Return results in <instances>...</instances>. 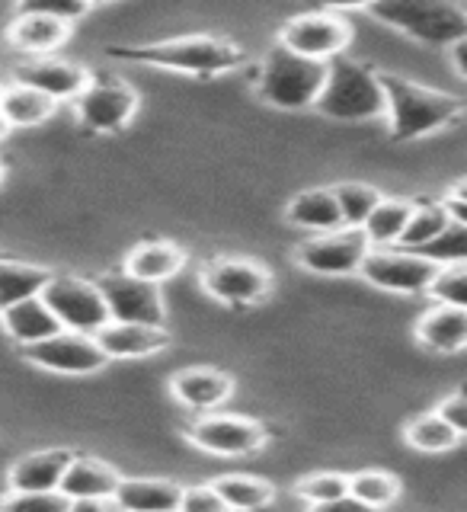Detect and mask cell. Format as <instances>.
I'll return each mask as SVG.
<instances>
[{
	"label": "cell",
	"mask_w": 467,
	"mask_h": 512,
	"mask_svg": "<svg viewBox=\"0 0 467 512\" xmlns=\"http://www.w3.org/2000/svg\"><path fill=\"white\" fill-rule=\"evenodd\" d=\"M384 90V116L391 122V135L397 141L423 138L436 128L455 122L461 116L464 103L452 93L429 90L423 84H413L407 77L378 74Z\"/></svg>",
	"instance_id": "cell-1"
},
{
	"label": "cell",
	"mask_w": 467,
	"mask_h": 512,
	"mask_svg": "<svg viewBox=\"0 0 467 512\" xmlns=\"http://www.w3.org/2000/svg\"><path fill=\"white\" fill-rule=\"evenodd\" d=\"M314 109L340 122H362V119L384 116V90L378 71L346 55L330 58L324 90H320Z\"/></svg>",
	"instance_id": "cell-2"
},
{
	"label": "cell",
	"mask_w": 467,
	"mask_h": 512,
	"mask_svg": "<svg viewBox=\"0 0 467 512\" xmlns=\"http://www.w3.org/2000/svg\"><path fill=\"white\" fill-rule=\"evenodd\" d=\"M112 55L125 61L154 64V68H170L183 74H224L244 64V52L237 45L212 39V36H186L154 45H135V48H112Z\"/></svg>",
	"instance_id": "cell-3"
},
{
	"label": "cell",
	"mask_w": 467,
	"mask_h": 512,
	"mask_svg": "<svg viewBox=\"0 0 467 512\" xmlns=\"http://www.w3.org/2000/svg\"><path fill=\"white\" fill-rule=\"evenodd\" d=\"M365 13L426 45H455L467 39V13L448 0H384L368 4Z\"/></svg>",
	"instance_id": "cell-4"
},
{
	"label": "cell",
	"mask_w": 467,
	"mask_h": 512,
	"mask_svg": "<svg viewBox=\"0 0 467 512\" xmlns=\"http://www.w3.org/2000/svg\"><path fill=\"white\" fill-rule=\"evenodd\" d=\"M256 77H260L256 80V90H260L266 103L279 109H308L317 103L320 90H324L327 64L301 58L295 52H288V48L276 45L266 55Z\"/></svg>",
	"instance_id": "cell-5"
},
{
	"label": "cell",
	"mask_w": 467,
	"mask_h": 512,
	"mask_svg": "<svg viewBox=\"0 0 467 512\" xmlns=\"http://www.w3.org/2000/svg\"><path fill=\"white\" fill-rule=\"evenodd\" d=\"M45 308L55 314L61 330L93 336L109 324L106 301L100 295L96 282L77 279V276H52L45 282L42 295Z\"/></svg>",
	"instance_id": "cell-6"
},
{
	"label": "cell",
	"mask_w": 467,
	"mask_h": 512,
	"mask_svg": "<svg viewBox=\"0 0 467 512\" xmlns=\"http://www.w3.org/2000/svg\"><path fill=\"white\" fill-rule=\"evenodd\" d=\"M96 288L106 301L112 324H141V327H164V298L160 285L132 279L128 272H109L96 279Z\"/></svg>",
	"instance_id": "cell-7"
},
{
	"label": "cell",
	"mask_w": 467,
	"mask_h": 512,
	"mask_svg": "<svg viewBox=\"0 0 467 512\" xmlns=\"http://www.w3.org/2000/svg\"><path fill=\"white\" fill-rule=\"evenodd\" d=\"M349 39H352L349 20L336 16L333 10H320V13H304V16H295V20H288L279 45L301 58L327 64L330 58L346 52Z\"/></svg>",
	"instance_id": "cell-8"
},
{
	"label": "cell",
	"mask_w": 467,
	"mask_h": 512,
	"mask_svg": "<svg viewBox=\"0 0 467 512\" xmlns=\"http://www.w3.org/2000/svg\"><path fill=\"white\" fill-rule=\"evenodd\" d=\"M362 279L372 282L375 288L397 295H420L436 279L439 266H432L423 256L400 247H384V250H368L359 266Z\"/></svg>",
	"instance_id": "cell-9"
},
{
	"label": "cell",
	"mask_w": 467,
	"mask_h": 512,
	"mask_svg": "<svg viewBox=\"0 0 467 512\" xmlns=\"http://www.w3.org/2000/svg\"><path fill=\"white\" fill-rule=\"evenodd\" d=\"M74 106L80 122L93 132H119L135 116L138 93L116 77H90Z\"/></svg>",
	"instance_id": "cell-10"
},
{
	"label": "cell",
	"mask_w": 467,
	"mask_h": 512,
	"mask_svg": "<svg viewBox=\"0 0 467 512\" xmlns=\"http://www.w3.org/2000/svg\"><path fill=\"white\" fill-rule=\"evenodd\" d=\"M368 250L372 247L359 228H340L304 240L298 247V263L317 276H352V272H359Z\"/></svg>",
	"instance_id": "cell-11"
},
{
	"label": "cell",
	"mask_w": 467,
	"mask_h": 512,
	"mask_svg": "<svg viewBox=\"0 0 467 512\" xmlns=\"http://www.w3.org/2000/svg\"><path fill=\"white\" fill-rule=\"evenodd\" d=\"M23 356L32 365L48 368V372H58V375H93L109 362L103 356V349L96 346L93 336L68 333V330L48 336V340H42V343L26 346Z\"/></svg>",
	"instance_id": "cell-12"
},
{
	"label": "cell",
	"mask_w": 467,
	"mask_h": 512,
	"mask_svg": "<svg viewBox=\"0 0 467 512\" xmlns=\"http://www.w3.org/2000/svg\"><path fill=\"white\" fill-rule=\"evenodd\" d=\"M189 442L199 445L208 455H253L266 445V429L244 416H202L192 423Z\"/></svg>",
	"instance_id": "cell-13"
},
{
	"label": "cell",
	"mask_w": 467,
	"mask_h": 512,
	"mask_svg": "<svg viewBox=\"0 0 467 512\" xmlns=\"http://www.w3.org/2000/svg\"><path fill=\"white\" fill-rule=\"evenodd\" d=\"M208 295L224 304H256L272 292V279L250 260H218L202 272Z\"/></svg>",
	"instance_id": "cell-14"
},
{
	"label": "cell",
	"mask_w": 467,
	"mask_h": 512,
	"mask_svg": "<svg viewBox=\"0 0 467 512\" xmlns=\"http://www.w3.org/2000/svg\"><path fill=\"white\" fill-rule=\"evenodd\" d=\"M90 74L71 61H58V58H42V61H29L23 68H16V84L29 87L42 93L45 100H77L80 90L87 87Z\"/></svg>",
	"instance_id": "cell-15"
},
{
	"label": "cell",
	"mask_w": 467,
	"mask_h": 512,
	"mask_svg": "<svg viewBox=\"0 0 467 512\" xmlns=\"http://www.w3.org/2000/svg\"><path fill=\"white\" fill-rule=\"evenodd\" d=\"M183 490L176 480L160 477H122L112 493V509L119 512H176L183 500Z\"/></svg>",
	"instance_id": "cell-16"
},
{
	"label": "cell",
	"mask_w": 467,
	"mask_h": 512,
	"mask_svg": "<svg viewBox=\"0 0 467 512\" xmlns=\"http://www.w3.org/2000/svg\"><path fill=\"white\" fill-rule=\"evenodd\" d=\"M96 346L106 359H144L170 346V333L164 327H141V324H109L93 333Z\"/></svg>",
	"instance_id": "cell-17"
},
{
	"label": "cell",
	"mask_w": 467,
	"mask_h": 512,
	"mask_svg": "<svg viewBox=\"0 0 467 512\" xmlns=\"http://www.w3.org/2000/svg\"><path fill=\"white\" fill-rule=\"evenodd\" d=\"M71 452L64 448H45V452H32L23 455L13 464L7 474V487L10 493H45V490H58L64 471L71 464Z\"/></svg>",
	"instance_id": "cell-18"
},
{
	"label": "cell",
	"mask_w": 467,
	"mask_h": 512,
	"mask_svg": "<svg viewBox=\"0 0 467 512\" xmlns=\"http://www.w3.org/2000/svg\"><path fill=\"white\" fill-rule=\"evenodd\" d=\"M119 474L109 464L96 458H71L68 471H64L58 490L68 496L71 503H109L112 493L119 487Z\"/></svg>",
	"instance_id": "cell-19"
},
{
	"label": "cell",
	"mask_w": 467,
	"mask_h": 512,
	"mask_svg": "<svg viewBox=\"0 0 467 512\" xmlns=\"http://www.w3.org/2000/svg\"><path fill=\"white\" fill-rule=\"evenodd\" d=\"M71 36V26L55 20V16L45 13H32L20 7V16L10 23L7 29V42L23 55H48L55 52L58 45H64Z\"/></svg>",
	"instance_id": "cell-20"
},
{
	"label": "cell",
	"mask_w": 467,
	"mask_h": 512,
	"mask_svg": "<svg viewBox=\"0 0 467 512\" xmlns=\"http://www.w3.org/2000/svg\"><path fill=\"white\" fill-rule=\"evenodd\" d=\"M173 394L189 410H215L234 394V381L215 368H189L173 378Z\"/></svg>",
	"instance_id": "cell-21"
},
{
	"label": "cell",
	"mask_w": 467,
	"mask_h": 512,
	"mask_svg": "<svg viewBox=\"0 0 467 512\" xmlns=\"http://www.w3.org/2000/svg\"><path fill=\"white\" fill-rule=\"evenodd\" d=\"M416 340L439 356H458L467 346V308H432L416 324Z\"/></svg>",
	"instance_id": "cell-22"
},
{
	"label": "cell",
	"mask_w": 467,
	"mask_h": 512,
	"mask_svg": "<svg viewBox=\"0 0 467 512\" xmlns=\"http://www.w3.org/2000/svg\"><path fill=\"white\" fill-rule=\"evenodd\" d=\"M0 324L10 333V340L20 343L23 349L61 333V324L55 320V314L45 308L42 298H26L20 304H13V308L0 311Z\"/></svg>",
	"instance_id": "cell-23"
},
{
	"label": "cell",
	"mask_w": 467,
	"mask_h": 512,
	"mask_svg": "<svg viewBox=\"0 0 467 512\" xmlns=\"http://www.w3.org/2000/svg\"><path fill=\"white\" fill-rule=\"evenodd\" d=\"M183 250L167 244V240H151V244H141L128 253L125 260V272L132 279H141V282H151V285H160L173 279L176 272L183 266Z\"/></svg>",
	"instance_id": "cell-24"
},
{
	"label": "cell",
	"mask_w": 467,
	"mask_h": 512,
	"mask_svg": "<svg viewBox=\"0 0 467 512\" xmlns=\"http://www.w3.org/2000/svg\"><path fill=\"white\" fill-rule=\"evenodd\" d=\"M413 208L416 205L410 199H381L372 208V215H368L365 224L359 228L365 234V240H368V247H372V250L397 247V240H400V234H404Z\"/></svg>",
	"instance_id": "cell-25"
},
{
	"label": "cell",
	"mask_w": 467,
	"mask_h": 512,
	"mask_svg": "<svg viewBox=\"0 0 467 512\" xmlns=\"http://www.w3.org/2000/svg\"><path fill=\"white\" fill-rule=\"evenodd\" d=\"M288 221L308 231H340L343 218L330 189H308L288 202Z\"/></svg>",
	"instance_id": "cell-26"
},
{
	"label": "cell",
	"mask_w": 467,
	"mask_h": 512,
	"mask_svg": "<svg viewBox=\"0 0 467 512\" xmlns=\"http://www.w3.org/2000/svg\"><path fill=\"white\" fill-rule=\"evenodd\" d=\"M48 279H52V272L42 266L16 263L0 256V311H7L26 298H39Z\"/></svg>",
	"instance_id": "cell-27"
},
{
	"label": "cell",
	"mask_w": 467,
	"mask_h": 512,
	"mask_svg": "<svg viewBox=\"0 0 467 512\" xmlns=\"http://www.w3.org/2000/svg\"><path fill=\"white\" fill-rule=\"evenodd\" d=\"M212 487L218 493V500L228 506L231 512H256L272 503V484L260 477H247V474H224L212 480Z\"/></svg>",
	"instance_id": "cell-28"
},
{
	"label": "cell",
	"mask_w": 467,
	"mask_h": 512,
	"mask_svg": "<svg viewBox=\"0 0 467 512\" xmlns=\"http://www.w3.org/2000/svg\"><path fill=\"white\" fill-rule=\"evenodd\" d=\"M55 103L45 100L42 93L29 90V87H10L0 96V116L10 128H32V125H42L52 119Z\"/></svg>",
	"instance_id": "cell-29"
},
{
	"label": "cell",
	"mask_w": 467,
	"mask_h": 512,
	"mask_svg": "<svg viewBox=\"0 0 467 512\" xmlns=\"http://www.w3.org/2000/svg\"><path fill=\"white\" fill-rule=\"evenodd\" d=\"M330 192L336 199V208H340L343 228H362L365 218L372 215V208L384 199L381 192L368 183H340Z\"/></svg>",
	"instance_id": "cell-30"
},
{
	"label": "cell",
	"mask_w": 467,
	"mask_h": 512,
	"mask_svg": "<svg viewBox=\"0 0 467 512\" xmlns=\"http://www.w3.org/2000/svg\"><path fill=\"white\" fill-rule=\"evenodd\" d=\"M416 256H423L432 266H458L467 260V224H458V221H448V228L442 234H436L423 244L420 250H410Z\"/></svg>",
	"instance_id": "cell-31"
},
{
	"label": "cell",
	"mask_w": 467,
	"mask_h": 512,
	"mask_svg": "<svg viewBox=\"0 0 467 512\" xmlns=\"http://www.w3.org/2000/svg\"><path fill=\"white\" fill-rule=\"evenodd\" d=\"M397 493H400L397 477L384 474V471H362L356 477H349V496L372 512L391 506L397 500Z\"/></svg>",
	"instance_id": "cell-32"
},
{
	"label": "cell",
	"mask_w": 467,
	"mask_h": 512,
	"mask_svg": "<svg viewBox=\"0 0 467 512\" xmlns=\"http://www.w3.org/2000/svg\"><path fill=\"white\" fill-rule=\"evenodd\" d=\"M407 442L413 448H420V452L442 455V452H452V448L461 442V436L448 423H442L436 413H429L407 426Z\"/></svg>",
	"instance_id": "cell-33"
},
{
	"label": "cell",
	"mask_w": 467,
	"mask_h": 512,
	"mask_svg": "<svg viewBox=\"0 0 467 512\" xmlns=\"http://www.w3.org/2000/svg\"><path fill=\"white\" fill-rule=\"evenodd\" d=\"M448 228V215L442 202L439 205H423V208H413V215L407 221L404 234H400L397 247L400 250H420L423 244H429L432 237L442 234Z\"/></svg>",
	"instance_id": "cell-34"
},
{
	"label": "cell",
	"mask_w": 467,
	"mask_h": 512,
	"mask_svg": "<svg viewBox=\"0 0 467 512\" xmlns=\"http://www.w3.org/2000/svg\"><path fill=\"white\" fill-rule=\"evenodd\" d=\"M426 292L432 295V301L445 304V308H464L467 304V266H442L436 272V279L429 282Z\"/></svg>",
	"instance_id": "cell-35"
},
{
	"label": "cell",
	"mask_w": 467,
	"mask_h": 512,
	"mask_svg": "<svg viewBox=\"0 0 467 512\" xmlns=\"http://www.w3.org/2000/svg\"><path fill=\"white\" fill-rule=\"evenodd\" d=\"M71 500L61 490L45 493H7V500L0 503V512H68Z\"/></svg>",
	"instance_id": "cell-36"
},
{
	"label": "cell",
	"mask_w": 467,
	"mask_h": 512,
	"mask_svg": "<svg viewBox=\"0 0 467 512\" xmlns=\"http://www.w3.org/2000/svg\"><path fill=\"white\" fill-rule=\"evenodd\" d=\"M298 493L311 506L340 500V496H349V477H343V474H314V477H304L301 484H298Z\"/></svg>",
	"instance_id": "cell-37"
},
{
	"label": "cell",
	"mask_w": 467,
	"mask_h": 512,
	"mask_svg": "<svg viewBox=\"0 0 467 512\" xmlns=\"http://www.w3.org/2000/svg\"><path fill=\"white\" fill-rule=\"evenodd\" d=\"M176 512H231V509L218 500V493L212 487L202 484V487L183 490V500H180V509Z\"/></svg>",
	"instance_id": "cell-38"
},
{
	"label": "cell",
	"mask_w": 467,
	"mask_h": 512,
	"mask_svg": "<svg viewBox=\"0 0 467 512\" xmlns=\"http://www.w3.org/2000/svg\"><path fill=\"white\" fill-rule=\"evenodd\" d=\"M23 10H32V13H45V16H55V20L61 23H74L80 20V16H87L90 4H84V0H45V4H23Z\"/></svg>",
	"instance_id": "cell-39"
},
{
	"label": "cell",
	"mask_w": 467,
	"mask_h": 512,
	"mask_svg": "<svg viewBox=\"0 0 467 512\" xmlns=\"http://www.w3.org/2000/svg\"><path fill=\"white\" fill-rule=\"evenodd\" d=\"M436 416H439L442 423L452 426L458 436H464V429H467V397H464V391L445 397L442 404H439V410H436Z\"/></svg>",
	"instance_id": "cell-40"
},
{
	"label": "cell",
	"mask_w": 467,
	"mask_h": 512,
	"mask_svg": "<svg viewBox=\"0 0 467 512\" xmlns=\"http://www.w3.org/2000/svg\"><path fill=\"white\" fill-rule=\"evenodd\" d=\"M308 512H372V509H365L362 503H356L352 496H340V500H330V503H317L311 506Z\"/></svg>",
	"instance_id": "cell-41"
},
{
	"label": "cell",
	"mask_w": 467,
	"mask_h": 512,
	"mask_svg": "<svg viewBox=\"0 0 467 512\" xmlns=\"http://www.w3.org/2000/svg\"><path fill=\"white\" fill-rule=\"evenodd\" d=\"M452 48H455L452 55H455V68H458V74H461V77H467V61H464V52H467V39L455 42Z\"/></svg>",
	"instance_id": "cell-42"
},
{
	"label": "cell",
	"mask_w": 467,
	"mask_h": 512,
	"mask_svg": "<svg viewBox=\"0 0 467 512\" xmlns=\"http://www.w3.org/2000/svg\"><path fill=\"white\" fill-rule=\"evenodd\" d=\"M68 512H112V509H109V503H87L84 500V503H71Z\"/></svg>",
	"instance_id": "cell-43"
},
{
	"label": "cell",
	"mask_w": 467,
	"mask_h": 512,
	"mask_svg": "<svg viewBox=\"0 0 467 512\" xmlns=\"http://www.w3.org/2000/svg\"><path fill=\"white\" fill-rule=\"evenodd\" d=\"M7 132H10V125L4 122V116H0V141H4V138H7Z\"/></svg>",
	"instance_id": "cell-44"
},
{
	"label": "cell",
	"mask_w": 467,
	"mask_h": 512,
	"mask_svg": "<svg viewBox=\"0 0 467 512\" xmlns=\"http://www.w3.org/2000/svg\"><path fill=\"white\" fill-rule=\"evenodd\" d=\"M0 180H4V164H0Z\"/></svg>",
	"instance_id": "cell-45"
},
{
	"label": "cell",
	"mask_w": 467,
	"mask_h": 512,
	"mask_svg": "<svg viewBox=\"0 0 467 512\" xmlns=\"http://www.w3.org/2000/svg\"><path fill=\"white\" fill-rule=\"evenodd\" d=\"M0 96H4V87H0Z\"/></svg>",
	"instance_id": "cell-46"
}]
</instances>
